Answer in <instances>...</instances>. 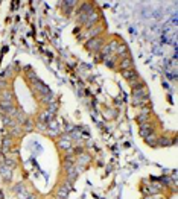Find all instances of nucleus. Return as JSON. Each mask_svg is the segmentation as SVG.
Here are the masks:
<instances>
[{
    "label": "nucleus",
    "instance_id": "f257e3e1",
    "mask_svg": "<svg viewBox=\"0 0 178 199\" xmlns=\"http://www.w3.org/2000/svg\"><path fill=\"white\" fill-rule=\"evenodd\" d=\"M101 47H102V40H99V38H93L87 43V49L90 52H99Z\"/></svg>",
    "mask_w": 178,
    "mask_h": 199
},
{
    "label": "nucleus",
    "instance_id": "20e7f679",
    "mask_svg": "<svg viewBox=\"0 0 178 199\" xmlns=\"http://www.w3.org/2000/svg\"><path fill=\"white\" fill-rule=\"evenodd\" d=\"M69 190H70V187H67V185H63V187H61V188L58 190V196H59V198H66V196H67V192H69Z\"/></svg>",
    "mask_w": 178,
    "mask_h": 199
},
{
    "label": "nucleus",
    "instance_id": "39448f33",
    "mask_svg": "<svg viewBox=\"0 0 178 199\" xmlns=\"http://www.w3.org/2000/svg\"><path fill=\"white\" fill-rule=\"evenodd\" d=\"M158 143L162 144V146H167V144H171L172 141H171V140H166V137H162V138L158 140Z\"/></svg>",
    "mask_w": 178,
    "mask_h": 199
},
{
    "label": "nucleus",
    "instance_id": "f03ea898",
    "mask_svg": "<svg viewBox=\"0 0 178 199\" xmlns=\"http://www.w3.org/2000/svg\"><path fill=\"white\" fill-rule=\"evenodd\" d=\"M154 134V128L152 126H149V125H142V128H140V135L143 138L149 137V135H152Z\"/></svg>",
    "mask_w": 178,
    "mask_h": 199
},
{
    "label": "nucleus",
    "instance_id": "7ed1b4c3",
    "mask_svg": "<svg viewBox=\"0 0 178 199\" xmlns=\"http://www.w3.org/2000/svg\"><path fill=\"white\" fill-rule=\"evenodd\" d=\"M132 68V59L131 58H123L122 61H120V71L122 70H131Z\"/></svg>",
    "mask_w": 178,
    "mask_h": 199
}]
</instances>
